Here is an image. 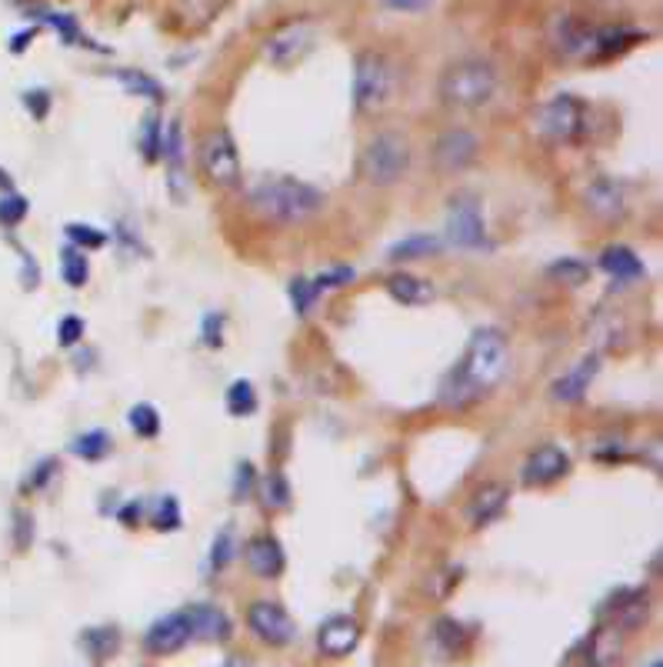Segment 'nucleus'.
Returning a JSON list of instances; mask_svg holds the SVG:
<instances>
[{
	"label": "nucleus",
	"mask_w": 663,
	"mask_h": 667,
	"mask_svg": "<svg viewBox=\"0 0 663 667\" xmlns=\"http://www.w3.org/2000/svg\"><path fill=\"white\" fill-rule=\"evenodd\" d=\"M510 368V351L504 334L494 327L474 330V338L457 368L440 381V404L444 407H471L487 391H494Z\"/></svg>",
	"instance_id": "1"
},
{
	"label": "nucleus",
	"mask_w": 663,
	"mask_h": 667,
	"mask_svg": "<svg viewBox=\"0 0 663 667\" xmlns=\"http://www.w3.org/2000/svg\"><path fill=\"white\" fill-rule=\"evenodd\" d=\"M323 190H317L307 181H297L290 174H277V177H264L251 187V204L254 210H261L267 220H277V225H297V220L313 217L323 207Z\"/></svg>",
	"instance_id": "2"
},
{
	"label": "nucleus",
	"mask_w": 663,
	"mask_h": 667,
	"mask_svg": "<svg viewBox=\"0 0 663 667\" xmlns=\"http://www.w3.org/2000/svg\"><path fill=\"white\" fill-rule=\"evenodd\" d=\"M440 97L451 107H461V110H477L484 103L494 100L497 94V70L490 61H480V57H464V61H454L444 74H440V84H437Z\"/></svg>",
	"instance_id": "3"
},
{
	"label": "nucleus",
	"mask_w": 663,
	"mask_h": 667,
	"mask_svg": "<svg viewBox=\"0 0 663 667\" xmlns=\"http://www.w3.org/2000/svg\"><path fill=\"white\" fill-rule=\"evenodd\" d=\"M410 167V144L397 131H384L371 138V144L361 154V174L374 187H390L397 184Z\"/></svg>",
	"instance_id": "4"
},
{
	"label": "nucleus",
	"mask_w": 663,
	"mask_h": 667,
	"mask_svg": "<svg viewBox=\"0 0 663 667\" xmlns=\"http://www.w3.org/2000/svg\"><path fill=\"white\" fill-rule=\"evenodd\" d=\"M537 131L557 144H574L587 131V107L574 94H557L537 110Z\"/></svg>",
	"instance_id": "5"
},
{
	"label": "nucleus",
	"mask_w": 663,
	"mask_h": 667,
	"mask_svg": "<svg viewBox=\"0 0 663 667\" xmlns=\"http://www.w3.org/2000/svg\"><path fill=\"white\" fill-rule=\"evenodd\" d=\"M390 90H394V74H390V64L384 54L377 51H364L357 57V67H354V103L364 114H377V110L390 100Z\"/></svg>",
	"instance_id": "6"
},
{
	"label": "nucleus",
	"mask_w": 663,
	"mask_h": 667,
	"mask_svg": "<svg viewBox=\"0 0 663 667\" xmlns=\"http://www.w3.org/2000/svg\"><path fill=\"white\" fill-rule=\"evenodd\" d=\"M200 171L207 174V181L213 187H237L241 184V154L237 144L231 138V131H210L200 144Z\"/></svg>",
	"instance_id": "7"
},
{
	"label": "nucleus",
	"mask_w": 663,
	"mask_h": 667,
	"mask_svg": "<svg viewBox=\"0 0 663 667\" xmlns=\"http://www.w3.org/2000/svg\"><path fill=\"white\" fill-rule=\"evenodd\" d=\"M477 154H480V141H477V134H471L464 128L444 131V134L437 138V144H433V164H437L440 174H461V171H467L477 161Z\"/></svg>",
	"instance_id": "8"
},
{
	"label": "nucleus",
	"mask_w": 663,
	"mask_h": 667,
	"mask_svg": "<svg viewBox=\"0 0 663 667\" xmlns=\"http://www.w3.org/2000/svg\"><path fill=\"white\" fill-rule=\"evenodd\" d=\"M447 238L457 248H484L487 244V228H484V214L480 204L474 197H454L451 210H447Z\"/></svg>",
	"instance_id": "9"
},
{
	"label": "nucleus",
	"mask_w": 663,
	"mask_h": 667,
	"mask_svg": "<svg viewBox=\"0 0 663 667\" xmlns=\"http://www.w3.org/2000/svg\"><path fill=\"white\" fill-rule=\"evenodd\" d=\"M247 624H251V631H254L264 644H270V647H284V644H290L294 634H297L294 617H290L280 604H274V601H254L251 611H247Z\"/></svg>",
	"instance_id": "10"
},
{
	"label": "nucleus",
	"mask_w": 663,
	"mask_h": 667,
	"mask_svg": "<svg viewBox=\"0 0 663 667\" xmlns=\"http://www.w3.org/2000/svg\"><path fill=\"white\" fill-rule=\"evenodd\" d=\"M567 471H571L567 451L554 448V444H543V448H537V451L523 461L520 481H523L527 488H546V484L561 481Z\"/></svg>",
	"instance_id": "11"
},
{
	"label": "nucleus",
	"mask_w": 663,
	"mask_h": 667,
	"mask_svg": "<svg viewBox=\"0 0 663 667\" xmlns=\"http://www.w3.org/2000/svg\"><path fill=\"white\" fill-rule=\"evenodd\" d=\"M361 644V624L351 614H334L330 621L320 624L317 647L327 657H347Z\"/></svg>",
	"instance_id": "12"
},
{
	"label": "nucleus",
	"mask_w": 663,
	"mask_h": 667,
	"mask_svg": "<svg viewBox=\"0 0 663 667\" xmlns=\"http://www.w3.org/2000/svg\"><path fill=\"white\" fill-rule=\"evenodd\" d=\"M310 47H313V28H310V24H290V28L277 31V34L267 41V57H270V64H277V67H290V64H297Z\"/></svg>",
	"instance_id": "13"
},
{
	"label": "nucleus",
	"mask_w": 663,
	"mask_h": 667,
	"mask_svg": "<svg viewBox=\"0 0 663 667\" xmlns=\"http://www.w3.org/2000/svg\"><path fill=\"white\" fill-rule=\"evenodd\" d=\"M187 641H190V624H187L184 611H177V614H167V617L151 624V631L144 637V647L151 654L164 657V654H177L180 647H187Z\"/></svg>",
	"instance_id": "14"
},
{
	"label": "nucleus",
	"mask_w": 663,
	"mask_h": 667,
	"mask_svg": "<svg viewBox=\"0 0 663 667\" xmlns=\"http://www.w3.org/2000/svg\"><path fill=\"white\" fill-rule=\"evenodd\" d=\"M184 617L190 624V637H200V641H220V644H224L234 634L231 617L220 608H213V604H190V608H184Z\"/></svg>",
	"instance_id": "15"
},
{
	"label": "nucleus",
	"mask_w": 663,
	"mask_h": 667,
	"mask_svg": "<svg viewBox=\"0 0 663 667\" xmlns=\"http://www.w3.org/2000/svg\"><path fill=\"white\" fill-rule=\"evenodd\" d=\"M244 558H247V568H251L257 578H280V571H284V565H287L280 540L270 537V534L254 537V540L247 544V550H244Z\"/></svg>",
	"instance_id": "16"
},
{
	"label": "nucleus",
	"mask_w": 663,
	"mask_h": 667,
	"mask_svg": "<svg viewBox=\"0 0 663 667\" xmlns=\"http://www.w3.org/2000/svg\"><path fill=\"white\" fill-rule=\"evenodd\" d=\"M600 371V358L597 354H587L584 361H577V368H571L564 378L554 381V387H550V394H554V401H564V404H574L587 394V387L594 384Z\"/></svg>",
	"instance_id": "17"
},
{
	"label": "nucleus",
	"mask_w": 663,
	"mask_h": 667,
	"mask_svg": "<svg viewBox=\"0 0 663 667\" xmlns=\"http://www.w3.org/2000/svg\"><path fill=\"white\" fill-rule=\"evenodd\" d=\"M584 200H587L590 214H597L600 220H614V217H620L623 207H627V204H623V187H620L617 181H610V177H597V181L587 187Z\"/></svg>",
	"instance_id": "18"
},
{
	"label": "nucleus",
	"mask_w": 663,
	"mask_h": 667,
	"mask_svg": "<svg viewBox=\"0 0 663 667\" xmlns=\"http://www.w3.org/2000/svg\"><path fill=\"white\" fill-rule=\"evenodd\" d=\"M507 501H510V491H507V484H484V488H480V491L474 494L471 507H467V517H471V524H474V527H484V524L497 521V517L504 514Z\"/></svg>",
	"instance_id": "19"
},
{
	"label": "nucleus",
	"mask_w": 663,
	"mask_h": 667,
	"mask_svg": "<svg viewBox=\"0 0 663 667\" xmlns=\"http://www.w3.org/2000/svg\"><path fill=\"white\" fill-rule=\"evenodd\" d=\"M600 267H604L614 281H620V284H633V281H640V277L647 274L643 261H640L630 248H623V244L607 248V251L600 254Z\"/></svg>",
	"instance_id": "20"
},
{
	"label": "nucleus",
	"mask_w": 663,
	"mask_h": 667,
	"mask_svg": "<svg viewBox=\"0 0 663 667\" xmlns=\"http://www.w3.org/2000/svg\"><path fill=\"white\" fill-rule=\"evenodd\" d=\"M387 294L404 307H420L433 297V287L413 274H394V277H387Z\"/></svg>",
	"instance_id": "21"
},
{
	"label": "nucleus",
	"mask_w": 663,
	"mask_h": 667,
	"mask_svg": "<svg viewBox=\"0 0 663 667\" xmlns=\"http://www.w3.org/2000/svg\"><path fill=\"white\" fill-rule=\"evenodd\" d=\"M80 644L93 660H107V657H114L118 647H121V631L114 624H110V627H87L80 634Z\"/></svg>",
	"instance_id": "22"
},
{
	"label": "nucleus",
	"mask_w": 663,
	"mask_h": 667,
	"mask_svg": "<svg viewBox=\"0 0 663 667\" xmlns=\"http://www.w3.org/2000/svg\"><path fill=\"white\" fill-rule=\"evenodd\" d=\"M440 251V241L430 238V234H410L404 238L400 244L390 248V261H420V258H430Z\"/></svg>",
	"instance_id": "23"
},
{
	"label": "nucleus",
	"mask_w": 663,
	"mask_h": 667,
	"mask_svg": "<svg viewBox=\"0 0 663 667\" xmlns=\"http://www.w3.org/2000/svg\"><path fill=\"white\" fill-rule=\"evenodd\" d=\"M70 451L84 461H100L110 451V437H107V430H87L70 444Z\"/></svg>",
	"instance_id": "24"
},
{
	"label": "nucleus",
	"mask_w": 663,
	"mask_h": 667,
	"mask_svg": "<svg viewBox=\"0 0 663 667\" xmlns=\"http://www.w3.org/2000/svg\"><path fill=\"white\" fill-rule=\"evenodd\" d=\"M60 274L70 287H84L87 277H90V264H87V254L77 251V248H64L60 254Z\"/></svg>",
	"instance_id": "25"
},
{
	"label": "nucleus",
	"mask_w": 663,
	"mask_h": 667,
	"mask_svg": "<svg viewBox=\"0 0 663 667\" xmlns=\"http://www.w3.org/2000/svg\"><path fill=\"white\" fill-rule=\"evenodd\" d=\"M228 411H231L234 417H247V414L257 411V391H254L251 381H234V384L228 387Z\"/></svg>",
	"instance_id": "26"
},
{
	"label": "nucleus",
	"mask_w": 663,
	"mask_h": 667,
	"mask_svg": "<svg viewBox=\"0 0 663 667\" xmlns=\"http://www.w3.org/2000/svg\"><path fill=\"white\" fill-rule=\"evenodd\" d=\"M433 637H437V644H440V647H444V654H461V650H464V644H467L464 624H457V621H451V617L437 621Z\"/></svg>",
	"instance_id": "27"
},
{
	"label": "nucleus",
	"mask_w": 663,
	"mask_h": 667,
	"mask_svg": "<svg viewBox=\"0 0 663 667\" xmlns=\"http://www.w3.org/2000/svg\"><path fill=\"white\" fill-rule=\"evenodd\" d=\"M27 210H31L27 197H21V194L8 190L4 197H0V228H18L21 220L27 217Z\"/></svg>",
	"instance_id": "28"
},
{
	"label": "nucleus",
	"mask_w": 663,
	"mask_h": 667,
	"mask_svg": "<svg viewBox=\"0 0 663 667\" xmlns=\"http://www.w3.org/2000/svg\"><path fill=\"white\" fill-rule=\"evenodd\" d=\"M128 420H131V427L137 430V437H157L161 434V414L151 407V404H134L131 407V414H128Z\"/></svg>",
	"instance_id": "29"
},
{
	"label": "nucleus",
	"mask_w": 663,
	"mask_h": 667,
	"mask_svg": "<svg viewBox=\"0 0 663 667\" xmlns=\"http://www.w3.org/2000/svg\"><path fill=\"white\" fill-rule=\"evenodd\" d=\"M546 274L554 277V281H561V284H571V287H581V284L590 277L587 264H584V261H574V258H564V261H557V264H550Z\"/></svg>",
	"instance_id": "30"
},
{
	"label": "nucleus",
	"mask_w": 663,
	"mask_h": 667,
	"mask_svg": "<svg viewBox=\"0 0 663 667\" xmlns=\"http://www.w3.org/2000/svg\"><path fill=\"white\" fill-rule=\"evenodd\" d=\"M118 80H121L131 94H144V97H151V100H161V97H164L161 84H157L154 77L141 74V70H121Z\"/></svg>",
	"instance_id": "31"
},
{
	"label": "nucleus",
	"mask_w": 663,
	"mask_h": 667,
	"mask_svg": "<svg viewBox=\"0 0 663 667\" xmlns=\"http://www.w3.org/2000/svg\"><path fill=\"white\" fill-rule=\"evenodd\" d=\"M67 238H70V248H77L84 254L107 244V234L97 231V228H90V225H67Z\"/></svg>",
	"instance_id": "32"
},
{
	"label": "nucleus",
	"mask_w": 663,
	"mask_h": 667,
	"mask_svg": "<svg viewBox=\"0 0 663 667\" xmlns=\"http://www.w3.org/2000/svg\"><path fill=\"white\" fill-rule=\"evenodd\" d=\"M313 297H317V291H313V284H310L307 277H294V281H290V300H294V310H297V314H307L310 304H313Z\"/></svg>",
	"instance_id": "33"
},
{
	"label": "nucleus",
	"mask_w": 663,
	"mask_h": 667,
	"mask_svg": "<svg viewBox=\"0 0 663 667\" xmlns=\"http://www.w3.org/2000/svg\"><path fill=\"white\" fill-rule=\"evenodd\" d=\"M161 141H164L161 124H157V118L151 114V118L144 121V138H141V144H144V157H147V161H157V157H161Z\"/></svg>",
	"instance_id": "34"
},
{
	"label": "nucleus",
	"mask_w": 663,
	"mask_h": 667,
	"mask_svg": "<svg viewBox=\"0 0 663 667\" xmlns=\"http://www.w3.org/2000/svg\"><path fill=\"white\" fill-rule=\"evenodd\" d=\"M154 527H157V531H177V527H180V507H177L174 497H164V501H161V507H157V514H154Z\"/></svg>",
	"instance_id": "35"
},
{
	"label": "nucleus",
	"mask_w": 663,
	"mask_h": 667,
	"mask_svg": "<svg viewBox=\"0 0 663 667\" xmlns=\"http://www.w3.org/2000/svg\"><path fill=\"white\" fill-rule=\"evenodd\" d=\"M231 558H234V534H231V531H220L217 540H213V558H210V565L220 571V568H228Z\"/></svg>",
	"instance_id": "36"
},
{
	"label": "nucleus",
	"mask_w": 663,
	"mask_h": 667,
	"mask_svg": "<svg viewBox=\"0 0 663 667\" xmlns=\"http://www.w3.org/2000/svg\"><path fill=\"white\" fill-rule=\"evenodd\" d=\"M287 501H290V488H287V481H284L280 474H270V478H267L264 504H267V507H287Z\"/></svg>",
	"instance_id": "37"
},
{
	"label": "nucleus",
	"mask_w": 663,
	"mask_h": 667,
	"mask_svg": "<svg viewBox=\"0 0 663 667\" xmlns=\"http://www.w3.org/2000/svg\"><path fill=\"white\" fill-rule=\"evenodd\" d=\"M80 334H84V320L70 314V317H64L60 327H57V341H60L64 348H70V345L80 341Z\"/></svg>",
	"instance_id": "38"
},
{
	"label": "nucleus",
	"mask_w": 663,
	"mask_h": 667,
	"mask_svg": "<svg viewBox=\"0 0 663 667\" xmlns=\"http://www.w3.org/2000/svg\"><path fill=\"white\" fill-rule=\"evenodd\" d=\"M251 488H254V468L244 461V464H237V478H234V497L241 501V497H247L251 494Z\"/></svg>",
	"instance_id": "39"
},
{
	"label": "nucleus",
	"mask_w": 663,
	"mask_h": 667,
	"mask_svg": "<svg viewBox=\"0 0 663 667\" xmlns=\"http://www.w3.org/2000/svg\"><path fill=\"white\" fill-rule=\"evenodd\" d=\"M31 540H34V517H31V514H24V511H18L14 544H18V547H27Z\"/></svg>",
	"instance_id": "40"
},
{
	"label": "nucleus",
	"mask_w": 663,
	"mask_h": 667,
	"mask_svg": "<svg viewBox=\"0 0 663 667\" xmlns=\"http://www.w3.org/2000/svg\"><path fill=\"white\" fill-rule=\"evenodd\" d=\"M24 103L34 110V118H47L51 97H47V90H27V94H24Z\"/></svg>",
	"instance_id": "41"
},
{
	"label": "nucleus",
	"mask_w": 663,
	"mask_h": 667,
	"mask_svg": "<svg viewBox=\"0 0 663 667\" xmlns=\"http://www.w3.org/2000/svg\"><path fill=\"white\" fill-rule=\"evenodd\" d=\"M387 8H394V11H423L430 0H384Z\"/></svg>",
	"instance_id": "42"
},
{
	"label": "nucleus",
	"mask_w": 663,
	"mask_h": 667,
	"mask_svg": "<svg viewBox=\"0 0 663 667\" xmlns=\"http://www.w3.org/2000/svg\"><path fill=\"white\" fill-rule=\"evenodd\" d=\"M0 190H4V194L11 190V174L4 167H0Z\"/></svg>",
	"instance_id": "43"
},
{
	"label": "nucleus",
	"mask_w": 663,
	"mask_h": 667,
	"mask_svg": "<svg viewBox=\"0 0 663 667\" xmlns=\"http://www.w3.org/2000/svg\"><path fill=\"white\" fill-rule=\"evenodd\" d=\"M647 667H663V664H660V660H656V657H653V660H650V664H647Z\"/></svg>",
	"instance_id": "44"
}]
</instances>
